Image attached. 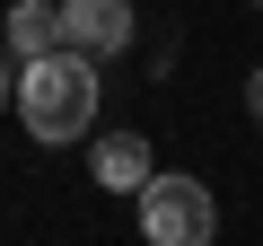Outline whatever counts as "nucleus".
<instances>
[{
    "mask_svg": "<svg viewBox=\"0 0 263 246\" xmlns=\"http://www.w3.org/2000/svg\"><path fill=\"white\" fill-rule=\"evenodd\" d=\"M9 88H18V79H9V44H0V106H9Z\"/></svg>",
    "mask_w": 263,
    "mask_h": 246,
    "instance_id": "nucleus-7",
    "label": "nucleus"
},
{
    "mask_svg": "<svg viewBox=\"0 0 263 246\" xmlns=\"http://www.w3.org/2000/svg\"><path fill=\"white\" fill-rule=\"evenodd\" d=\"M132 202H141V237L149 246H211L219 237V202H211L202 176H158L149 167Z\"/></svg>",
    "mask_w": 263,
    "mask_h": 246,
    "instance_id": "nucleus-2",
    "label": "nucleus"
},
{
    "mask_svg": "<svg viewBox=\"0 0 263 246\" xmlns=\"http://www.w3.org/2000/svg\"><path fill=\"white\" fill-rule=\"evenodd\" d=\"M53 18H62V44L88 53V62H114V53H132V36H141L132 0H53Z\"/></svg>",
    "mask_w": 263,
    "mask_h": 246,
    "instance_id": "nucleus-3",
    "label": "nucleus"
},
{
    "mask_svg": "<svg viewBox=\"0 0 263 246\" xmlns=\"http://www.w3.org/2000/svg\"><path fill=\"white\" fill-rule=\"evenodd\" d=\"M246 114H254V123H263V71H254V88H246Z\"/></svg>",
    "mask_w": 263,
    "mask_h": 246,
    "instance_id": "nucleus-6",
    "label": "nucleus"
},
{
    "mask_svg": "<svg viewBox=\"0 0 263 246\" xmlns=\"http://www.w3.org/2000/svg\"><path fill=\"white\" fill-rule=\"evenodd\" d=\"M141 176H149V141H105L97 150V185L105 194H141Z\"/></svg>",
    "mask_w": 263,
    "mask_h": 246,
    "instance_id": "nucleus-5",
    "label": "nucleus"
},
{
    "mask_svg": "<svg viewBox=\"0 0 263 246\" xmlns=\"http://www.w3.org/2000/svg\"><path fill=\"white\" fill-rule=\"evenodd\" d=\"M254 9H263V0H254Z\"/></svg>",
    "mask_w": 263,
    "mask_h": 246,
    "instance_id": "nucleus-8",
    "label": "nucleus"
},
{
    "mask_svg": "<svg viewBox=\"0 0 263 246\" xmlns=\"http://www.w3.org/2000/svg\"><path fill=\"white\" fill-rule=\"evenodd\" d=\"M18 123H27L44 150L88 141V123H97V62H88V53H70V44H53V53L18 62Z\"/></svg>",
    "mask_w": 263,
    "mask_h": 246,
    "instance_id": "nucleus-1",
    "label": "nucleus"
},
{
    "mask_svg": "<svg viewBox=\"0 0 263 246\" xmlns=\"http://www.w3.org/2000/svg\"><path fill=\"white\" fill-rule=\"evenodd\" d=\"M53 44H62L53 0H9V53H18V62H35V53H53Z\"/></svg>",
    "mask_w": 263,
    "mask_h": 246,
    "instance_id": "nucleus-4",
    "label": "nucleus"
}]
</instances>
